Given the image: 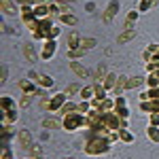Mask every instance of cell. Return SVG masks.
<instances>
[{
  "instance_id": "cell-20",
  "label": "cell",
  "mask_w": 159,
  "mask_h": 159,
  "mask_svg": "<svg viewBox=\"0 0 159 159\" xmlns=\"http://www.w3.org/2000/svg\"><path fill=\"white\" fill-rule=\"evenodd\" d=\"M85 53L87 51L85 49H81V47H79V49H68L66 51V57H68V61H72V60H83V57H85Z\"/></svg>"
},
{
  "instance_id": "cell-42",
  "label": "cell",
  "mask_w": 159,
  "mask_h": 159,
  "mask_svg": "<svg viewBox=\"0 0 159 159\" xmlns=\"http://www.w3.org/2000/svg\"><path fill=\"white\" fill-rule=\"evenodd\" d=\"M28 76H30V81L38 83V76H40V72H36V70H30V72H28Z\"/></svg>"
},
{
  "instance_id": "cell-41",
  "label": "cell",
  "mask_w": 159,
  "mask_h": 159,
  "mask_svg": "<svg viewBox=\"0 0 159 159\" xmlns=\"http://www.w3.org/2000/svg\"><path fill=\"white\" fill-rule=\"evenodd\" d=\"M0 159H13V151H11V148H2V155H0Z\"/></svg>"
},
{
  "instance_id": "cell-19",
  "label": "cell",
  "mask_w": 159,
  "mask_h": 159,
  "mask_svg": "<svg viewBox=\"0 0 159 159\" xmlns=\"http://www.w3.org/2000/svg\"><path fill=\"white\" fill-rule=\"evenodd\" d=\"M79 110V102H74V100H68L60 110V117H66V115H70V112H76Z\"/></svg>"
},
{
  "instance_id": "cell-39",
  "label": "cell",
  "mask_w": 159,
  "mask_h": 159,
  "mask_svg": "<svg viewBox=\"0 0 159 159\" xmlns=\"http://www.w3.org/2000/svg\"><path fill=\"white\" fill-rule=\"evenodd\" d=\"M119 140H121V138H119V129L108 134V142H110V144H115V142H119Z\"/></svg>"
},
{
  "instance_id": "cell-1",
  "label": "cell",
  "mask_w": 159,
  "mask_h": 159,
  "mask_svg": "<svg viewBox=\"0 0 159 159\" xmlns=\"http://www.w3.org/2000/svg\"><path fill=\"white\" fill-rule=\"evenodd\" d=\"M110 144L108 140H104V138H87L85 140V151L89 157H98V155H106L110 151Z\"/></svg>"
},
{
  "instance_id": "cell-49",
  "label": "cell",
  "mask_w": 159,
  "mask_h": 159,
  "mask_svg": "<svg viewBox=\"0 0 159 159\" xmlns=\"http://www.w3.org/2000/svg\"><path fill=\"white\" fill-rule=\"evenodd\" d=\"M28 159H32V157H28Z\"/></svg>"
},
{
  "instance_id": "cell-29",
  "label": "cell",
  "mask_w": 159,
  "mask_h": 159,
  "mask_svg": "<svg viewBox=\"0 0 159 159\" xmlns=\"http://www.w3.org/2000/svg\"><path fill=\"white\" fill-rule=\"evenodd\" d=\"M79 45H81V36L76 32H70L68 34V49H79Z\"/></svg>"
},
{
  "instance_id": "cell-47",
  "label": "cell",
  "mask_w": 159,
  "mask_h": 159,
  "mask_svg": "<svg viewBox=\"0 0 159 159\" xmlns=\"http://www.w3.org/2000/svg\"><path fill=\"white\" fill-rule=\"evenodd\" d=\"M32 159H45V157H43V155H40V157H32Z\"/></svg>"
},
{
  "instance_id": "cell-34",
  "label": "cell",
  "mask_w": 159,
  "mask_h": 159,
  "mask_svg": "<svg viewBox=\"0 0 159 159\" xmlns=\"http://www.w3.org/2000/svg\"><path fill=\"white\" fill-rule=\"evenodd\" d=\"M19 102V108H30V104H32V96L30 93H21V98L17 100Z\"/></svg>"
},
{
  "instance_id": "cell-16",
  "label": "cell",
  "mask_w": 159,
  "mask_h": 159,
  "mask_svg": "<svg viewBox=\"0 0 159 159\" xmlns=\"http://www.w3.org/2000/svg\"><path fill=\"white\" fill-rule=\"evenodd\" d=\"M117 79H119V74H115V72H108L106 74V79H104V81H102V85H104V89H106V91H112V89H115V85H117Z\"/></svg>"
},
{
  "instance_id": "cell-2",
  "label": "cell",
  "mask_w": 159,
  "mask_h": 159,
  "mask_svg": "<svg viewBox=\"0 0 159 159\" xmlns=\"http://www.w3.org/2000/svg\"><path fill=\"white\" fill-rule=\"evenodd\" d=\"M85 117H87V115H81L79 110H76V112H70V115H66V117H61V121H64V129H66V132H76V129H81V127L85 125Z\"/></svg>"
},
{
  "instance_id": "cell-6",
  "label": "cell",
  "mask_w": 159,
  "mask_h": 159,
  "mask_svg": "<svg viewBox=\"0 0 159 159\" xmlns=\"http://www.w3.org/2000/svg\"><path fill=\"white\" fill-rule=\"evenodd\" d=\"M115 112H117L121 119H129L132 110H129V106H127V100L123 98V96H117V98H115Z\"/></svg>"
},
{
  "instance_id": "cell-26",
  "label": "cell",
  "mask_w": 159,
  "mask_h": 159,
  "mask_svg": "<svg viewBox=\"0 0 159 159\" xmlns=\"http://www.w3.org/2000/svg\"><path fill=\"white\" fill-rule=\"evenodd\" d=\"M100 110H102V112H110V110H115V98L100 100Z\"/></svg>"
},
{
  "instance_id": "cell-37",
  "label": "cell",
  "mask_w": 159,
  "mask_h": 159,
  "mask_svg": "<svg viewBox=\"0 0 159 159\" xmlns=\"http://www.w3.org/2000/svg\"><path fill=\"white\" fill-rule=\"evenodd\" d=\"M60 28H57V25H53V28H51L49 30V36H47V40H57V36H60Z\"/></svg>"
},
{
  "instance_id": "cell-36",
  "label": "cell",
  "mask_w": 159,
  "mask_h": 159,
  "mask_svg": "<svg viewBox=\"0 0 159 159\" xmlns=\"http://www.w3.org/2000/svg\"><path fill=\"white\" fill-rule=\"evenodd\" d=\"M43 155V147L40 144H32L30 147V157H40Z\"/></svg>"
},
{
  "instance_id": "cell-5",
  "label": "cell",
  "mask_w": 159,
  "mask_h": 159,
  "mask_svg": "<svg viewBox=\"0 0 159 159\" xmlns=\"http://www.w3.org/2000/svg\"><path fill=\"white\" fill-rule=\"evenodd\" d=\"M119 9H121L119 0H110L108 7H106V9H104V13H102V21H104V24H110V21H115V17H117Z\"/></svg>"
},
{
  "instance_id": "cell-27",
  "label": "cell",
  "mask_w": 159,
  "mask_h": 159,
  "mask_svg": "<svg viewBox=\"0 0 159 159\" xmlns=\"http://www.w3.org/2000/svg\"><path fill=\"white\" fill-rule=\"evenodd\" d=\"M81 49H85V51H91L93 47H98V40L96 38H83L81 36V45H79Z\"/></svg>"
},
{
  "instance_id": "cell-10",
  "label": "cell",
  "mask_w": 159,
  "mask_h": 159,
  "mask_svg": "<svg viewBox=\"0 0 159 159\" xmlns=\"http://www.w3.org/2000/svg\"><path fill=\"white\" fill-rule=\"evenodd\" d=\"M0 13L2 15H19V4L15 0H0Z\"/></svg>"
},
{
  "instance_id": "cell-45",
  "label": "cell",
  "mask_w": 159,
  "mask_h": 159,
  "mask_svg": "<svg viewBox=\"0 0 159 159\" xmlns=\"http://www.w3.org/2000/svg\"><path fill=\"white\" fill-rule=\"evenodd\" d=\"M57 4H72V2H76V0H55Z\"/></svg>"
},
{
  "instance_id": "cell-15",
  "label": "cell",
  "mask_w": 159,
  "mask_h": 159,
  "mask_svg": "<svg viewBox=\"0 0 159 159\" xmlns=\"http://www.w3.org/2000/svg\"><path fill=\"white\" fill-rule=\"evenodd\" d=\"M106 74H108L106 64H100L98 68H96V72H91V79H93V83H102V81L106 79Z\"/></svg>"
},
{
  "instance_id": "cell-11",
  "label": "cell",
  "mask_w": 159,
  "mask_h": 159,
  "mask_svg": "<svg viewBox=\"0 0 159 159\" xmlns=\"http://www.w3.org/2000/svg\"><path fill=\"white\" fill-rule=\"evenodd\" d=\"M17 106H19V102L15 98H11V96H2L0 98V112H7V110H17Z\"/></svg>"
},
{
  "instance_id": "cell-30",
  "label": "cell",
  "mask_w": 159,
  "mask_h": 159,
  "mask_svg": "<svg viewBox=\"0 0 159 159\" xmlns=\"http://www.w3.org/2000/svg\"><path fill=\"white\" fill-rule=\"evenodd\" d=\"M60 21L64 25H76V24H79V17L72 15V13H70V15H60Z\"/></svg>"
},
{
  "instance_id": "cell-32",
  "label": "cell",
  "mask_w": 159,
  "mask_h": 159,
  "mask_svg": "<svg viewBox=\"0 0 159 159\" xmlns=\"http://www.w3.org/2000/svg\"><path fill=\"white\" fill-rule=\"evenodd\" d=\"M79 91H81V85H79V83H70V85L64 89V93H66L68 98H74V96H76Z\"/></svg>"
},
{
  "instance_id": "cell-18",
  "label": "cell",
  "mask_w": 159,
  "mask_h": 159,
  "mask_svg": "<svg viewBox=\"0 0 159 159\" xmlns=\"http://www.w3.org/2000/svg\"><path fill=\"white\" fill-rule=\"evenodd\" d=\"M34 15H36L38 19H47V17H51L49 4H34Z\"/></svg>"
},
{
  "instance_id": "cell-22",
  "label": "cell",
  "mask_w": 159,
  "mask_h": 159,
  "mask_svg": "<svg viewBox=\"0 0 159 159\" xmlns=\"http://www.w3.org/2000/svg\"><path fill=\"white\" fill-rule=\"evenodd\" d=\"M138 87H147V79L144 76H132L127 81V89H138Z\"/></svg>"
},
{
  "instance_id": "cell-12",
  "label": "cell",
  "mask_w": 159,
  "mask_h": 159,
  "mask_svg": "<svg viewBox=\"0 0 159 159\" xmlns=\"http://www.w3.org/2000/svg\"><path fill=\"white\" fill-rule=\"evenodd\" d=\"M70 70H72L76 76H81V79H89V76H91V72H89V70H87V68L79 60H72V61H70Z\"/></svg>"
},
{
  "instance_id": "cell-13",
  "label": "cell",
  "mask_w": 159,
  "mask_h": 159,
  "mask_svg": "<svg viewBox=\"0 0 159 159\" xmlns=\"http://www.w3.org/2000/svg\"><path fill=\"white\" fill-rule=\"evenodd\" d=\"M127 76L125 74H119V79H117V85H115V89L110 91L112 93V98H117V96H123V91H127Z\"/></svg>"
},
{
  "instance_id": "cell-23",
  "label": "cell",
  "mask_w": 159,
  "mask_h": 159,
  "mask_svg": "<svg viewBox=\"0 0 159 159\" xmlns=\"http://www.w3.org/2000/svg\"><path fill=\"white\" fill-rule=\"evenodd\" d=\"M132 38H136V30H125V32H121V34L117 36V45H125V43H129Z\"/></svg>"
},
{
  "instance_id": "cell-31",
  "label": "cell",
  "mask_w": 159,
  "mask_h": 159,
  "mask_svg": "<svg viewBox=\"0 0 159 159\" xmlns=\"http://www.w3.org/2000/svg\"><path fill=\"white\" fill-rule=\"evenodd\" d=\"M91 85H93V91H96V98H100V100L108 98V91L104 89V85H102V83H91Z\"/></svg>"
},
{
  "instance_id": "cell-38",
  "label": "cell",
  "mask_w": 159,
  "mask_h": 159,
  "mask_svg": "<svg viewBox=\"0 0 159 159\" xmlns=\"http://www.w3.org/2000/svg\"><path fill=\"white\" fill-rule=\"evenodd\" d=\"M9 81V68H7V64H2V72H0V83L4 85Z\"/></svg>"
},
{
  "instance_id": "cell-33",
  "label": "cell",
  "mask_w": 159,
  "mask_h": 159,
  "mask_svg": "<svg viewBox=\"0 0 159 159\" xmlns=\"http://www.w3.org/2000/svg\"><path fill=\"white\" fill-rule=\"evenodd\" d=\"M155 7V0H140L138 2V11L140 13H147L148 9H153Z\"/></svg>"
},
{
  "instance_id": "cell-8",
  "label": "cell",
  "mask_w": 159,
  "mask_h": 159,
  "mask_svg": "<svg viewBox=\"0 0 159 159\" xmlns=\"http://www.w3.org/2000/svg\"><path fill=\"white\" fill-rule=\"evenodd\" d=\"M55 51H57V40H45L40 51H38L40 53V60H51L55 55Z\"/></svg>"
},
{
  "instance_id": "cell-3",
  "label": "cell",
  "mask_w": 159,
  "mask_h": 159,
  "mask_svg": "<svg viewBox=\"0 0 159 159\" xmlns=\"http://www.w3.org/2000/svg\"><path fill=\"white\" fill-rule=\"evenodd\" d=\"M40 125H43V129H49V132L64 129V121H61L60 115H47V117L40 121Z\"/></svg>"
},
{
  "instance_id": "cell-17",
  "label": "cell",
  "mask_w": 159,
  "mask_h": 159,
  "mask_svg": "<svg viewBox=\"0 0 159 159\" xmlns=\"http://www.w3.org/2000/svg\"><path fill=\"white\" fill-rule=\"evenodd\" d=\"M119 138H121V142H125V144H132L136 140L134 132H132L129 127H121V129H119Z\"/></svg>"
},
{
  "instance_id": "cell-35",
  "label": "cell",
  "mask_w": 159,
  "mask_h": 159,
  "mask_svg": "<svg viewBox=\"0 0 159 159\" xmlns=\"http://www.w3.org/2000/svg\"><path fill=\"white\" fill-rule=\"evenodd\" d=\"M79 112H81V115H89V112H91V102H89V100H81V102H79Z\"/></svg>"
},
{
  "instance_id": "cell-14",
  "label": "cell",
  "mask_w": 159,
  "mask_h": 159,
  "mask_svg": "<svg viewBox=\"0 0 159 159\" xmlns=\"http://www.w3.org/2000/svg\"><path fill=\"white\" fill-rule=\"evenodd\" d=\"M140 110L148 112V115H159V100H147V102H140Z\"/></svg>"
},
{
  "instance_id": "cell-28",
  "label": "cell",
  "mask_w": 159,
  "mask_h": 159,
  "mask_svg": "<svg viewBox=\"0 0 159 159\" xmlns=\"http://www.w3.org/2000/svg\"><path fill=\"white\" fill-rule=\"evenodd\" d=\"M147 138L151 140V142H159V127L147 125Z\"/></svg>"
},
{
  "instance_id": "cell-24",
  "label": "cell",
  "mask_w": 159,
  "mask_h": 159,
  "mask_svg": "<svg viewBox=\"0 0 159 159\" xmlns=\"http://www.w3.org/2000/svg\"><path fill=\"white\" fill-rule=\"evenodd\" d=\"M79 98H81V100H91V98H96L93 85H85V87H81V91H79Z\"/></svg>"
},
{
  "instance_id": "cell-40",
  "label": "cell",
  "mask_w": 159,
  "mask_h": 159,
  "mask_svg": "<svg viewBox=\"0 0 159 159\" xmlns=\"http://www.w3.org/2000/svg\"><path fill=\"white\" fill-rule=\"evenodd\" d=\"M148 125H155V127H159V115H148Z\"/></svg>"
},
{
  "instance_id": "cell-48",
  "label": "cell",
  "mask_w": 159,
  "mask_h": 159,
  "mask_svg": "<svg viewBox=\"0 0 159 159\" xmlns=\"http://www.w3.org/2000/svg\"><path fill=\"white\" fill-rule=\"evenodd\" d=\"M66 159H74V157H66Z\"/></svg>"
},
{
  "instance_id": "cell-7",
  "label": "cell",
  "mask_w": 159,
  "mask_h": 159,
  "mask_svg": "<svg viewBox=\"0 0 159 159\" xmlns=\"http://www.w3.org/2000/svg\"><path fill=\"white\" fill-rule=\"evenodd\" d=\"M17 140H19V147L24 151H30V147L34 144V138H32V132L30 129H17Z\"/></svg>"
},
{
  "instance_id": "cell-46",
  "label": "cell",
  "mask_w": 159,
  "mask_h": 159,
  "mask_svg": "<svg viewBox=\"0 0 159 159\" xmlns=\"http://www.w3.org/2000/svg\"><path fill=\"white\" fill-rule=\"evenodd\" d=\"M53 0H34V4H51Z\"/></svg>"
},
{
  "instance_id": "cell-44",
  "label": "cell",
  "mask_w": 159,
  "mask_h": 159,
  "mask_svg": "<svg viewBox=\"0 0 159 159\" xmlns=\"http://www.w3.org/2000/svg\"><path fill=\"white\" fill-rule=\"evenodd\" d=\"M2 32H4V34H15V30H13V28H9L7 24H2Z\"/></svg>"
},
{
  "instance_id": "cell-4",
  "label": "cell",
  "mask_w": 159,
  "mask_h": 159,
  "mask_svg": "<svg viewBox=\"0 0 159 159\" xmlns=\"http://www.w3.org/2000/svg\"><path fill=\"white\" fill-rule=\"evenodd\" d=\"M68 100H70V98H68L64 91H60V93H55V96H51V98H49V106H47V110H49V112H57V115H60L61 106H64Z\"/></svg>"
},
{
  "instance_id": "cell-21",
  "label": "cell",
  "mask_w": 159,
  "mask_h": 159,
  "mask_svg": "<svg viewBox=\"0 0 159 159\" xmlns=\"http://www.w3.org/2000/svg\"><path fill=\"white\" fill-rule=\"evenodd\" d=\"M38 87H43V89H51V87L55 85V81H53V76H49V74H40L38 76Z\"/></svg>"
},
{
  "instance_id": "cell-25",
  "label": "cell",
  "mask_w": 159,
  "mask_h": 159,
  "mask_svg": "<svg viewBox=\"0 0 159 159\" xmlns=\"http://www.w3.org/2000/svg\"><path fill=\"white\" fill-rule=\"evenodd\" d=\"M17 119H19V112L17 110H7V112H2V123H17Z\"/></svg>"
},
{
  "instance_id": "cell-43",
  "label": "cell",
  "mask_w": 159,
  "mask_h": 159,
  "mask_svg": "<svg viewBox=\"0 0 159 159\" xmlns=\"http://www.w3.org/2000/svg\"><path fill=\"white\" fill-rule=\"evenodd\" d=\"M15 2H17L19 7H25V4H32V7H34V0H15Z\"/></svg>"
},
{
  "instance_id": "cell-9",
  "label": "cell",
  "mask_w": 159,
  "mask_h": 159,
  "mask_svg": "<svg viewBox=\"0 0 159 159\" xmlns=\"http://www.w3.org/2000/svg\"><path fill=\"white\" fill-rule=\"evenodd\" d=\"M21 53H24L25 61H30V64H36V61L40 60V53H36V47H32L30 43L21 45Z\"/></svg>"
}]
</instances>
